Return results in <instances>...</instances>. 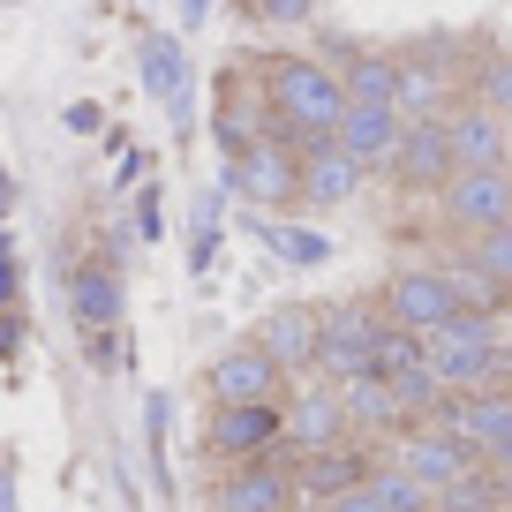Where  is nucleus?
Returning a JSON list of instances; mask_svg holds the SVG:
<instances>
[{
  "label": "nucleus",
  "instance_id": "f257e3e1",
  "mask_svg": "<svg viewBox=\"0 0 512 512\" xmlns=\"http://www.w3.org/2000/svg\"><path fill=\"white\" fill-rule=\"evenodd\" d=\"M264 106H272V144L317 151L347 121V83L309 53H279V61H264Z\"/></svg>",
  "mask_w": 512,
  "mask_h": 512
},
{
  "label": "nucleus",
  "instance_id": "f03ea898",
  "mask_svg": "<svg viewBox=\"0 0 512 512\" xmlns=\"http://www.w3.org/2000/svg\"><path fill=\"white\" fill-rule=\"evenodd\" d=\"M430 369L445 377V392H505L512 354L497 347V317H452L430 339Z\"/></svg>",
  "mask_w": 512,
  "mask_h": 512
},
{
  "label": "nucleus",
  "instance_id": "7ed1b4c3",
  "mask_svg": "<svg viewBox=\"0 0 512 512\" xmlns=\"http://www.w3.org/2000/svg\"><path fill=\"white\" fill-rule=\"evenodd\" d=\"M377 309H384V324L392 332H415V339H437L452 317H467L460 302H452V287H445V272L437 264H407V272H392L377 287Z\"/></svg>",
  "mask_w": 512,
  "mask_h": 512
},
{
  "label": "nucleus",
  "instance_id": "20e7f679",
  "mask_svg": "<svg viewBox=\"0 0 512 512\" xmlns=\"http://www.w3.org/2000/svg\"><path fill=\"white\" fill-rule=\"evenodd\" d=\"M279 384H287V369H279L272 354L256 347V339L226 347L219 362L204 369V392H211V407H279Z\"/></svg>",
  "mask_w": 512,
  "mask_h": 512
},
{
  "label": "nucleus",
  "instance_id": "39448f33",
  "mask_svg": "<svg viewBox=\"0 0 512 512\" xmlns=\"http://www.w3.org/2000/svg\"><path fill=\"white\" fill-rule=\"evenodd\" d=\"M204 445L219 452L226 467H256L287 445V407H211Z\"/></svg>",
  "mask_w": 512,
  "mask_h": 512
},
{
  "label": "nucleus",
  "instance_id": "423d86ee",
  "mask_svg": "<svg viewBox=\"0 0 512 512\" xmlns=\"http://www.w3.org/2000/svg\"><path fill=\"white\" fill-rule=\"evenodd\" d=\"M384 460H392V467H407V475H415L422 482V490H437V497H445L452 490V482H467V475H475V452H467L460 445V437H445V430H430V422H422V430H407L400 437V445H392V452H384Z\"/></svg>",
  "mask_w": 512,
  "mask_h": 512
},
{
  "label": "nucleus",
  "instance_id": "0eeeda50",
  "mask_svg": "<svg viewBox=\"0 0 512 512\" xmlns=\"http://www.w3.org/2000/svg\"><path fill=\"white\" fill-rule=\"evenodd\" d=\"M452 128V159H460V174H512V121H497L490 106H452L445 113Z\"/></svg>",
  "mask_w": 512,
  "mask_h": 512
},
{
  "label": "nucleus",
  "instance_id": "6e6552de",
  "mask_svg": "<svg viewBox=\"0 0 512 512\" xmlns=\"http://www.w3.org/2000/svg\"><path fill=\"white\" fill-rule=\"evenodd\" d=\"M437 204H445L452 234L482 241V234H497V226H512V174H460Z\"/></svg>",
  "mask_w": 512,
  "mask_h": 512
},
{
  "label": "nucleus",
  "instance_id": "1a4fd4ad",
  "mask_svg": "<svg viewBox=\"0 0 512 512\" xmlns=\"http://www.w3.org/2000/svg\"><path fill=\"white\" fill-rule=\"evenodd\" d=\"M347 437H354V422H347V400H339L332 384H309V392H294V407H287V452H294V460L339 452Z\"/></svg>",
  "mask_w": 512,
  "mask_h": 512
},
{
  "label": "nucleus",
  "instance_id": "9d476101",
  "mask_svg": "<svg viewBox=\"0 0 512 512\" xmlns=\"http://www.w3.org/2000/svg\"><path fill=\"white\" fill-rule=\"evenodd\" d=\"M377 452L369 445H339V452H317V460H294V490H302V505H339L347 490H369V475H377Z\"/></svg>",
  "mask_w": 512,
  "mask_h": 512
},
{
  "label": "nucleus",
  "instance_id": "9b49d317",
  "mask_svg": "<svg viewBox=\"0 0 512 512\" xmlns=\"http://www.w3.org/2000/svg\"><path fill=\"white\" fill-rule=\"evenodd\" d=\"M392 174H400L407 189H437V196H445L452 181H460V159H452V128H445V121H407L400 151H392Z\"/></svg>",
  "mask_w": 512,
  "mask_h": 512
},
{
  "label": "nucleus",
  "instance_id": "f8f14e48",
  "mask_svg": "<svg viewBox=\"0 0 512 512\" xmlns=\"http://www.w3.org/2000/svg\"><path fill=\"white\" fill-rule=\"evenodd\" d=\"M256 347L272 354L287 377L317 369V354H324V309H264V324H256Z\"/></svg>",
  "mask_w": 512,
  "mask_h": 512
},
{
  "label": "nucleus",
  "instance_id": "ddd939ff",
  "mask_svg": "<svg viewBox=\"0 0 512 512\" xmlns=\"http://www.w3.org/2000/svg\"><path fill=\"white\" fill-rule=\"evenodd\" d=\"M226 174H234V189L249 196V204H294V196H302V151L264 136V144H256L241 166H226Z\"/></svg>",
  "mask_w": 512,
  "mask_h": 512
},
{
  "label": "nucleus",
  "instance_id": "4468645a",
  "mask_svg": "<svg viewBox=\"0 0 512 512\" xmlns=\"http://www.w3.org/2000/svg\"><path fill=\"white\" fill-rule=\"evenodd\" d=\"M211 505H219V512H287V505H302V490H294L287 467L256 460V467H226Z\"/></svg>",
  "mask_w": 512,
  "mask_h": 512
},
{
  "label": "nucleus",
  "instance_id": "2eb2a0df",
  "mask_svg": "<svg viewBox=\"0 0 512 512\" xmlns=\"http://www.w3.org/2000/svg\"><path fill=\"white\" fill-rule=\"evenodd\" d=\"M400 136H407V121H400L392 106H347V121H339V136H332V144L347 151L354 166H392Z\"/></svg>",
  "mask_w": 512,
  "mask_h": 512
},
{
  "label": "nucleus",
  "instance_id": "dca6fc26",
  "mask_svg": "<svg viewBox=\"0 0 512 512\" xmlns=\"http://www.w3.org/2000/svg\"><path fill=\"white\" fill-rule=\"evenodd\" d=\"M339 400H347V422H354V437H362V445H369V437H392V445H400V437L415 430V422H407V407H400V392H392L384 377L347 384Z\"/></svg>",
  "mask_w": 512,
  "mask_h": 512
},
{
  "label": "nucleus",
  "instance_id": "f3484780",
  "mask_svg": "<svg viewBox=\"0 0 512 512\" xmlns=\"http://www.w3.org/2000/svg\"><path fill=\"white\" fill-rule=\"evenodd\" d=\"M362 174H369V166H354L339 144H317V151H302V204H317V211H339V204H354Z\"/></svg>",
  "mask_w": 512,
  "mask_h": 512
},
{
  "label": "nucleus",
  "instance_id": "a211bd4d",
  "mask_svg": "<svg viewBox=\"0 0 512 512\" xmlns=\"http://www.w3.org/2000/svg\"><path fill=\"white\" fill-rule=\"evenodd\" d=\"M339 83H347V106H392L400 113V61H384V53H347Z\"/></svg>",
  "mask_w": 512,
  "mask_h": 512
},
{
  "label": "nucleus",
  "instance_id": "6ab92c4d",
  "mask_svg": "<svg viewBox=\"0 0 512 512\" xmlns=\"http://www.w3.org/2000/svg\"><path fill=\"white\" fill-rule=\"evenodd\" d=\"M68 309H76L83 332H106V324L121 317V279H113L106 264H83V272L68 279Z\"/></svg>",
  "mask_w": 512,
  "mask_h": 512
},
{
  "label": "nucleus",
  "instance_id": "aec40b11",
  "mask_svg": "<svg viewBox=\"0 0 512 512\" xmlns=\"http://www.w3.org/2000/svg\"><path fill=\"white\" fill-rule=\"evenodd\" d=\"M144 83H151V98L181 121V106H189V61H181V38H144Z\"/></svg>",
  "mask_w": 512,
  "mask_h": 512
},
{
  "label": "nucleus",
  "instance_id": "412c9836",
  "mask_svg": "<svg viewBox=\"0 0 512 512\" xmlns=\"http://www.w3.org/2000/svg\"><path fill=\"white\" fill-rule=\"evenodd\" d=\"M437 272H445V287H452V302H460V309H467V317H497V309H505V302H512V294H505V287H497V279H490V272H482L475 256H452V264H437Z\"/></svg>",
  "mask_w": 512,
  "mask_h": 512
},
{
  "label": "nucleus",
  "instance_id": "4be33fe9",
  "mask_svg": "<svg viewBox=\"0 0 512 512\" xmlns=\"http://www.w3.org/2000/svg\"><path fill=\"white\" fill-rule=\"evenodd\" d=\"M384 332H392V324H384L377 302H324V339H332V347H369L377 354Z\"/></svg>",
  "mask_w": 512,
  "mask_h": 512
},
{
  "label": "nucleus",
  "instance_id": "5701e85b",
  "mask_svg": "<svg viewBox=\"0 0 512 512\" xmlns=\"http://www.w3.org/2000/svg\"><path fill=\"white\" fill-rule=\"evenodd\" d=\"M437 505H445V512H512V482L497 475V467H475V475L452 482Z\"/></svg>",
  "mask_w": 512,
  "mask_h": 512
},
{
  "label": "nucleus",
  "instance_id": "b1692460",
  "mask_svg": "<svg viewBox=\"0 0 512 512\" xmlns=\"http://www.w3.org/2000/svg\"><path fill=\"white\" fill-rule=\"evenodd\" d=\"M445 76L422 61H400V121H445Z\"/></svg>",
  "mask_w": 512,
  "mask_h": 512
},
{
  "label": "nucleus",
  "instance_id": "393cba45",
  "mask_svg": "<svg viewBox=\"0 0 512 512\" xmlns=\"http://www.w3.org/2000/svg\"><path fill=\"white\" fill-rule=\"evenodd\" d=\"M369 490H377V505H384V512H437V490H422V482L407 475V467H392V460L369 475Z\"/></svg>",
  "mask_w": 512,
  "mask_h": 512
},
{
  "label": "nucleus",
  "instance_id": "a878e982",
  "mask_svg": "<svg viewBox=\"0 0 512 512\" xmlns=\"http://www.w3.org/2000/svg\"><path fill=\"white\" fill-rule=\"evenodd\" d=\"M264 241L279 249V264H324V256H332V241H324L317 226H264Z\"/></svg>",
  "mask_w": 512,
  "mask_h": 512
},
{
  "label": "nucleus",
  "instance_id": "bb28decb",
  "mask_svg": "<svg viewBox=\"0 0 512 512\" xmlns=\"http://www.w3.org/2000/svg\"><path fill=\"white\" fill-rule=\"evenodd\" d=\"M467 256H475L482 272L497 279V287L512 294V226H497V234H482V241H467Z\"/></svg>",
  "mask_w": 512,
  "mask_h": 512
},
{
  "label": "nucleus",
  "instance_id": "cd10ccee",
  "mask_svg": "<svg viewBox=\"0 0 512 512\" xmlns=\"http://www.w3.org/2000/svg\"><path fill=\"white\" fill-rule=\"evenodd\" d=\"M475 106H490L497 121H512V61H490L475 83Z\"/></svg>",
  "mask_w": 512,
  "mask_h": 512
},
{
  "label": "nucleus",
  "instance_id": "c85d7f7f",
  "mask_svg": "<svg viewBox=\"0 0 512 512\" xmlns=\"http://www.w3.org/2000/svg\"><path fill=\"white\" fill-rule=\"evenodd\" d=\"M309 8H317V0H256L264 23H309Z\"/></svg>",
  "mask_w": 512,
  "mask_h": 512
},
{
  "label": "nucleus",
  "instance_id": "c756f323",
  "mask_svg": "<svg viewBox=\"0 0 512 512\" xmlns=\"http://www.w3.org/2000/svg\"><path fill=\"white\" fill-rule=\"evenodd\" d=\"M204 16H211V0H181V31H196Z\"/></svg>",
  "mask_w": 512,
  "mask_h": 512
},
{
  "label": "nucleus",
  "instance_id": "7c9ffc66",
  "mask_svg": "<svg viewBox=\"0 0 512 512\" xmlns=\"http://www.w3.org/2000/svg\"><path fill=\"white\" fill-rule=\"evenodd\" d=\"M497 475H505V482H512V445H505V460H497Z\"/></svg>",
  "mask_w": 512,
  "mask_h": 512
},
{
  "label": "nucleus",
  "instance_id": "2f4dec72",
  "mask_svg": "<svg viewBox=\"0 0 512 512\" xmlns=\"http://www.w3.org/2000/svg\"><path fill=\"white\" fill-rule=\"evenodd\" d=\"M287 512H317V505H287Z\"/></svg>",
  "mask_w": 512,
  "mask_h": 512
},
{
  "label": "nucleus",
  "instance_id": "473e14b6",
  "mask_svg": "<svg viewBox=\"0 0 512 512\" xmlns=\"http://www.w3.org/2000/svg\"><path fill=\"white\" fill-rule=\"evenodd\" d=\"M437 512H445V505H437Z\"/></svg>",
  "mask_w": 512,
  "mask_h": 512
},
{
  "label": "nucleus",
  "instance_id": "72a5a7b5",
  "mask_svg": "<svg viewBox=\"0 0 512 512\" xmlns=\"http://www.w3.org/2000/svg\"><path fill=\"white\" fill-rule=\"evenodd\" d=\"M249 8H256V0H249Z\"/></svg>",
  "mask_w": 512,
  "mask_h": 512
}]
</instances>
